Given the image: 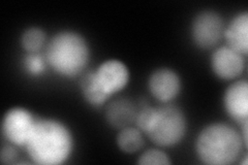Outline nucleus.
I'll return each instance as SVG.
<instances>
[{
	"mask_svg": "<svg viewBox=\"0 0 248 165\" xmlns=\"http://www.w3.org/2000/svg\"><path fill=\"white\" fill-rule=\"evenodd\" d=\"M148 88L155 99L162 104H168L179 95L181 78L173 69L158 68L150 75Z\"/></svg>",
	"mask_w": 248,
	"mask_h": 165,
	"instance_id": "1a4fd4ad",
	"label": "nucleus"
},
{
	"mask_svg": "<svg viewBox=\"0 0 248 165\" xmlns=\"http://www.w3.org/2000/svg\"><path fill=\"white\" fill-rule=\"evenodd\" d=\"M74 146L73 132L67 125L52 118H38L25 149L35 164L60 165L71 157Z\"/></svg>",
	"mask_w": 248,
	"mask_h": 165,
	"instance_id": "f257e3e1",
	"label": "nucleus"
},
{
	"mask_svg": "<svg viewBox=\"0 0 248 165\" xmlns=\"http://www.w3.org/2000/svg\"><path fill=\"white\" fill-rule=\"evenodd\" d=\"M116 143L120 150L126 154L139 152L145 145L144 133L138 127L127 126L122 128L116 137Z\"/></svg>",
	"mask_w": 248,
	"mask_h": 165,
	"instance_id": "4468645a",
	"label": "nucleus"
},
{
	"mask_svg": "<svg viewBox=\"0 0 248 165\" xmlns=\"http://www.w3.org/2000/svg\"><path fill=\"white\" fill-rule=\"evenodd\" d=\"M246 148L239 133L231 125L216 122L201 130L196 140L198 158L208 165H230L235 163Z\"/></svg>",
	"mask_w": 248,
	"mask_h": 165,
	"instance_id": "f03ea898",
	"label": "nucleus"
},
{
	"mask_svg": "<svg viewBox=\"0 0 248 165\" xmlns=\"http://www.w3.org/2000/svg\"><path fill=\"white\" fill-rule=\"evenodd\" d=\"M94 72L100 88L108 97L122 91L129 82V70L120 60L111 59L103 62Z\"/></svg>",
	"mask_w": 248,
	"mask_h": 165,
	"instance_id": "0eeeda50",
	"label": "nucleus"
},
{
	"mask_svg": "<svg viewBox=\"0 0 248 165\" xmlns=\"http://www.w3.org/2000/svg\"><path fill=\"white\" fill-rule=\"evenodd\" d=\"M18 153L13 146H6L1 151V162L2 163H12L17 158Z\"/></svg>",
	"mask_w": 248,
	"mask_h": 165,
	"instance_id": "a211bd4d",
	"label": "nucleus"
},
{
	"mask_svg": "<svg viewBox=\"0 0 248 165\" xmlns=\"http://www.w3.org/2000/svg\"><path fill=\"white\" fill-rule=\"evenodd\" d=\"M245 56L229 48L216 49L211 56V68L214 75L223 81H232L242 75L245 68Z\"/></svg>",
	"mask_w": 248,
	"mask_h": 165,
	"instance_id": "6e6552de",
	"label": "nucleus"
},
{
	"mask_svg": "<svg viewBox=\"0 0 248 165\" xmlns=\"http://www.w3.org/2000/svg\"><path fill=\"white\" fill-rule=\"evenodd\" d=\"M138 163L141 165H170L172 161L168 154L159 149H149L139 157Z\"/></svg>",
	"mask_w": 248,
	"mask_h": 165,
	"instance_id": "dca6fc26",
	"label": "nucleus"
},
{
	"mask_svg": "<svg viewBox=\"0 0 248 165\" xmlns=\"http://www.w3.org/2000/svg\"><path fill=\"white\" fill-rule=\"evenodd\" d=\"M46 32L38 27H30L21 36V45L27 53H37L46 42Z\"/></svg>",
	"mask_w": 248,
	"mask_h": 165,
	"instance_id": "2eb2a0df",
	"label": "nucleus"
},
{
	"mask_svg": "<svg viewBox=\"0 0 248 165\" xmlns=\"http://www.w3.org/2000/svg\"><path fill=\"white\" fill-rule=\"evenodd\" d=\"M223 107L232 120L248 121V83L245 80L231 84L223 94Z\"/></svg>",
	"mask_w": 248,
	"mask_h": 165,
	"instance_id": "9d476101",
	"label": "nucleus"
},
{
	"mask_svg": "<svg viewBox=\"0 0 248 165\" xmlns=\"http://www.w3.org/2000/svg\"><path fill=\"white\" fill-rule=\"evenodd\" d=\"M136 117L134 105L126 99L115 100L107 108V120L114 128L130 126L136 121Z\"/></svg>",
	"mask_w": 248,
	"mask_h": 165,
	"instance_id": "f8f14e48",
	"label": "nucleus"
},
{
	"mask_svg": "<svg viewBox=\"0 0 248 165\" xmlns=\"http://www.w3.org/2000/svg\"><path fill=\"white\" fill-rule=\"evenodd\" d=\"M46 63V57L37 53H28L23 59V66L26 73L31 75H41L44 74Z\"/></svg>",
	"mask_w": 248,
	"mask_h": 165,
	"instance_id": "f3484780",
	"label": "nucleus"
},
{
	"mask_svg": "<svg viewBox=\"0 0 248 165\" xmlns=\"http://www.w3.org/2000/svg\"><path fill=\"white\" fill-rule=\"evenodd\" d=\"M38 120L24 107H13L3 117L1 130L9 143L16 147H25Z\"/></svg>",
	"mask_w": 248,
	"mask_h": 165,
	"instance_id": "39448f33",
	"label": "nucleus"
},
{
	"mask_svg": "<svg viewBox=\"0 0 248 165\" xmlns=\"http://www.w3.org/2000/svg\"><path fill=\"white\" fill-rule=\"evenodd\" d=\"M187 131V121L179 107L166 105L156 107V116L147 136L160 148L174 147L181 143Z\"/></svg>",
	"mask_w": 248,
	"mask_h": 165,
	"instance_id": "20e7f679",
	"label": "nucleus"
},
{
	"mask_svg": "<svg viewBox=\"0 0 248 165\" xmlns=\"http://www.w3.org/2000/svg\"><path fill=\"white\" fill-rule=\"evenodd\" d=\"M80 89L85 101L92 106L104 105L108 99L110 98L100 88L93 70L82 75L80 81Z\"/></svg>",
	"mask_w": 248,
	"mask_h": 165,
	"instance_id": "ddd939ff",
	"label": "nucleus"
},
{
	"mask_svg": "<svg viewBox=\"0 0 248 165\" xmlns=\"http://www.w3.org/2000/svg\"><path fill=\"white\" fill-rule=\"evenodd\" d=\"M46 63L60 76L72 78L81 75L90 60V49L85 37L64 30L54 35L46 50Z\"/></svg>",
	"mask_w": 248,
	"mask_h": 165,
	"instance_id": "7ed1b4c3",
	"label": "nucleus"
},
{
	"mask_svg": "<svg viewBox=\"0 0 248 165\" xmlns=\"http://www.w3.org/2000/svg\"><path fill=\"white\" fill-rule=\"evenodd\" d=\"M223 36L229 48L246 57L248 53V14L239 13L223 30Z\"/></svg>",
	"mask_w": 248,
	"mask_h": 165,
	"instance_id": "9b49d317",
	"label": "nucleus"
},
{
	"mask_svg": "<svg viewBox=\"0 0 248 165\" xmlns=\"http://www.w3.org/2000/svg\"><path fill=\"white\" fill-rule=\"evenodd\" d=\"M223 22L220 15L212 11L199 13L191 23L192 42L200 49H212L223 35Z\"/></svg>",
	"mask_w": 248,
	"mask_h": 165,
	"instance_id": "423d86ee",
	"label": "nucleus"
}]
</instances>
